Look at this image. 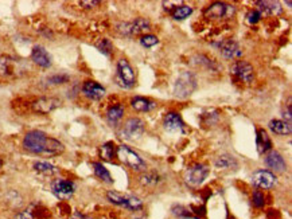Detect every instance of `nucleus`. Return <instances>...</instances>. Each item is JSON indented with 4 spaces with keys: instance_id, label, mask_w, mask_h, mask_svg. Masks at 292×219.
<instances>
[{
    "instance_id": "obj_34",
    "label": "nucleus",
    "mask_w": 292,
    "mask_h": 219,
    "mask_svg": "<svg viewBox=\"0 0 292 219\" xmlns=\"http://www.w3.org/2000/svg\"><path fill=\"white\" fill-rule=\"evenodd\" d=\"M252 202H253V205L256 206V207H263L264 203H265V201H264V195L261 194L260 191H255Z\"/></svg>"
},
{
    "instance_id": "obj_22",
    "label": "nucleus",
    "mask_w": 292,
    "mask_h": 219,
    "mask_svg": "<svg viewBox=\"0 0 292 219\" xmlns=\"http://www.w3.org/2000/svg\"><path fill=\"white\" fill-rule=\"evenodd\" d=\"M269 129H271L274 133L280 134V136L289 134L292 131L291 124L284 120H272L271 123H269Z\"/></svg>"
},
{
    "instance_id": "obj_31",
    "label": "nucleus",
    "mask_w": 292,
    "mask_h": 219,
    "mask_svg": "<svg viewBox=\"0 0 292 219\" xmlns=\"http://www.w3.org/2000/svg\"><path fill=\"white\" fill-rule=\"evenodd\" d=\"M97 47H99V50H100L103 54H105V55H109L112 51V43L111 41L107 38L101 39L100 42L97 43Z\"/></svg>"
},
{
    "instance_id": "obj_29",
    "label": "nucleus",
    "mask_w": 292,
    "mask_h": 219,
    "mask_svg": "<svg viewBox=\"0 0 292 219\" xmlns=\"http://www.w3.org/2000/svg\"><path fill=\"white\" fill-rule=\"evenodd\" d=\"M192 14V7H190V6H179L177 10L172 11V16H174V19H177V21H181V19H186L189 18L190 15Z\"/></svg>"
},
{
    "instance_id": "obj_17",
    "label": "nucleus",
    "mask_w": 292,
    "mask_h": 219,
    "mask_svg": "<svg viewBox=\"0 0 292 219\" xmlns=\"http://www.w3.org/2000/svg\"><path fill=\"white\" fill-rule=\"evenodd\" d=\"M31 58L38 66L47 67L51 66V55L46 51V49L42 46H35L31 51Z\"/></svg>"
},
{
    "instance_id": "obj_37",
    "label": "nucleus",
    "mask_w": 292,
    "mask_h": 219,
    "mask_svg": "<svg viewBox=\"0 0 292 219\" xmlns=\"http://www.w3.org/2000/svg\"><path fill=\"white\" fill-rule=\"evenodd\" d=\"M16 219H34V215H32L31 210H25V211L19 212Z\"/></svg>"
},
{
    "instance_id": "obj_4",
    "label": "nucleus",
    "mask_w": 292,
    "mask_h": 219,
    "mask_svg": "<svg viewBox=\"0 0 292 219\" xmlns=\"http://www.w3.org/2000/svg\"><path fill=\"white\" fill-rule=\"evenodd\" d=\"M146 131V125H144V121L142 118H138V117H132L125 121L123 128H121V137L127 138V140H138L143 136Z\"/></svg>"
},
{
    "instance_id": "obj_19",
    "label": "nucleus",
    "mask_w": 292,
    "mask_h": 219,
    "mask_svg": "<svg viewBox=\"0 0 292 219\" xmlns=\"http://www.w3.org/2000/svg\"><path fill=\"white\" fill-rule=\"evenodd\" d=\"M256 6H259V10L257 11L260 14L263 12L265 15L274 16V15H279L282 12V6L278 2H268V0H265V2H256Z\"/></svg>"
},
{
    "instance_id": "obj_25",
    "label": "nucleus",
    "mask_w": 292,
    "mask_h": 219,
    "mask_svg": "<svg viewBox=\"0 0 292 219\" xmlns=\"http://www.w3.org/2000/svg\"><path fill=\"white\" fill-rule=\"evenodd\" d=\"M114 155H118V147L114 145V143H105L100 147V156L104 160H112Z\"/></svg>"
},
{
    "instance_id": "obj_7",
    "label": "nucleus",
    "mask_w": 292,
    "mask_h": 219,
    "mask_svg": "<svg viewBox=\"0 0 292 219\" xmlns=\"http://www.w3.org/2000/svg\"><path fill=\"white\" fill-rule=\"evenodd\" d=\"M235 15V7L226 3L216 2L207 6L205 10V16L210 19H221V18H232Z\"/></svg>"
},
{
    "instance_id": "obj_14",
    "label": "nucleus",
    "mask_w": 292,
    "mask_h": 219,
    "mask_svg": "<svg viewBox=\"0 0 292 219\" xmlns=\"http://www.w3.org/2000/svg\"><path fill=\"white\" fill-rule=\"evenodd\" d=\"M220 49H221L222 57L226 58V59H236V58L241 57L242 54L240 45L233 39H225L224 42L221 43Z\"/></svg>"
},
{
    "instance_id": "obj_26",
    "label": "nucleus",
    "mask_w": 292,
    "mask_h": 219,
    "mask_svg": "<svg viewBox=\"0 0 292 219\" xmlns=\"http://www.w3.org/2000/svg\"><path fill=\"white\" fill-rule=\"evenodd\" d=\"M34 170H35L36 172L46 175V176H51V175H54V173L58 172V170L53 166V164H50V163H46V162L35 163V164H34Z\"/></svg>"
},
{
    "instance_id": "obj_18",
    "label": "nucleus",
    "mask_w": 292,
    "mask_h": 219,
    "mask_svg": "<svg viewBox=\"0 0 292 219\" xmlns=\"http://www.w3.org/2000/svg\"><path fill=\"white\" fill-rule=\"evenodd\" d=\"M131 106L138 112H150L153 108H157V103L146 97H135L132 98Z\"/></svg>"
},
{
    "instance_id": "obj_33",
    "label": "nucleus",
    "mask_w": 292,
    "mask_h": 219,
    "mask_svg": "<svg viewBox=\"0 0 292 219\" xmlns=\"http://www.w3.org/2000/svg\"><path fill=\"white\" fill-rule=\"evenodd\" d=\"M260 19L261 14L257 10L250 11V12H248V15H246V21H248V23H250V25H256L257 22H260Z\"/></svg>"
},
{
    "instance_id": "obj_11",
    "label": "nucleus",
    "mask_w": 292,
    "mask_h": 219,
    "mask_svg": "<svg viewBox=\"0 0 292 219\" xmlns=\"http://www.w3.org/2000/svg\"><path fill=\"white\" fill-rule=\"evenodd\" d=\"M252 182L257 188H261V190H271L275 184H276V176H275V173H272L271 171L259 170L253 173Z\"/></svg>"
},
{
    "instance_id": "obj_35",
    "label": "nucleus",
    "mask_w": 292,
    "mask_h": 219,
    "mask_svg": "<svg viewBox=\"0 0 292 219\" xmlns=\"http://www.w3.org/2000/svg\"><path fill=\"white\" fill-rule=\"evenodd\" d=\"M172 212H174L175 215L181 216V218H190V212L185 209V207H182V206H178V207H174L172 209Z\"/></svg>"
},
{
    "instance_id": "obj_9",
    "label": "nucleus",
    "mask_w": 292,
    "mask_h": 219,
    "mask_svg": "<svg viewBox=\"0 0 292 219\" xmlns=\"http://www.w3.org/2000/svg\"><path fill=\"white\" fill-rule=\"evenodd\" d=\"M163 128L170 133H186L187 128L182 120L181 114L177 112H170L164 116Z\"/></svg>"
},
{
    "instance_id": "obj_20",
    "label": "nucleus",
    "mask_w": 292,
    "mask_h": 219,
    "mask_svg": "<svg viewBox=\"0 0 292 219\" xmlns=\"http://www.w3.org/2000/svg\"><path fill=\"white\" fill-rule=\"evenodd\" d=\"M256 145H257V152L263 155V153L268 152L272 147L271 138L268 136V133L264 129H259L257 131V140H256Z\"/></svg>"
},
{
    "instance_id": "obj_2",
    "label": "nucleus",
    "mask_w": 292,
    "mask_h": 219,
    "mask_svg": "<svg viewBox=\"0 0 292 219\" xmlns=\"http://www.w3.org/2000/svg\"><path fill=\"white\" fill-rule=\"evenodd\" d=\"M197 89V78L190 71H183L175 81L174 94L178 98H187Z\"/></svg>"
},
{
    "instance_id": "obj_36",
    "label": "nucleus",
    "mask_w": 292,
    "mask_h": 219,
    "mask_svg": "<svg viewBox=\"0 0 292 219\" xmlns=\"http://www.w3.org/2000/svg\"><path fill=\"white\" fill-rule=\"evenodd\" d=\"M100 4V2H96V0H82V2H80V6H82L84 8H93L96 7V6H99Z\"/></svg>"
},
{
    "instance_id": "obj_1",
    "label": "nucleus",
    "mask_w": 292,
    "mask_h": 219,
    "mask_svg": "<svg viewBox=\"0 0 292 219\" xmlns=\"http://www.w3.org/2000/svg\"><path fill=\"white\" fill-rule=\"evenodd\" d=\"M23 147L32 153H40V155H60L65 151L64 144L55 138L49 137L42 131H31L26 133L23 138Z\"/></svg>"
},
{
    "instance_id": "obj_28",
    "label": "nucleus",
    "mask_w": 292,
    "mask_h": 219,
    "mask_svg": "<svg viewBox=\"0 0 292 219\" xmlns=\"http://www.w3.org/2000/svg\"><path fill=\"white\" fill-rule=\"evenodd\" d=\"M140 182H142L143 186L152 187V186H157L161 182V177H159V175L157 172H146L140 176Z\"/></svg>"
},
{
    "instance_id": "obj_30",
    "label": "nucleus",
    "mask_w": 292,
    "mask_h": 219,
    "mask_svg": "<svg viewBox=\"0 0 292 219\" xmlns=\"http://www.w3.org/2000/svg\"><path fill=\"white\" fill-rule=\"evenodd\" d=\"M158 42H159V39L155 35H152V34H146V35H143L140 38V43L144 47H152L155 45H158Z\"/></svg>"
},
{
    "instance_id": "obj_10",
    "label": "nucleus",
    "mask_w": 292,
    "mask_h": 219,
    "mask_svg": "<svg viewBox=\"0 0 292 219\" xmlns=\"http://www.w3.org/2000/svg\"><path fill=\"white\" fill-rule=\"evenodd\" d=\"M118 77L125 88H131L135 85V71L127 59H120L118 62Z\"/></svg>"
},
{
    "instance_id": "obj_12",
    "label": "nucleus",
    "mask_w": 292,
    "mask_h": 219,
    "mask_svg": "<svg viewBox=\"0 0 292 219\" xmlns=\"http://www.w3.org/2000/svg\"><path fill=\"white\" fill-rule=\"evenodd\" d=\"M51 190L53 194L60 199H69L71 195L74 194L75 184L70 181H65V179H57L51 184Z\"/></svg>"
},
{
    "instance_id": "obj_27",
    "label": "nucleus",
    "mask_w": 292,
    "mask_h": 219,
    "mask_svg": "<svg viewBox=\"0 0 292 219\" xmlns=\"http://www.w3.org/2000/svg\"><path fill=\"white\" fill-rule=\"evenodd\" d=\"M93 170H94V173L99 179H101L103 182H107V183H112V176L109 171L105 168V167L101 164V163H93Z\"/></svg>"
},
{
    "instance_id": "obj_8",
    "label": "nucleus",
    "mask_w": 292,
    "mask_h": 219,
    "mask_svg": "<svg viewBox=\"0 0 292 219\" xmlns=\"http://www.w3.org/2000/svg\"><path fill=\"white\" fill-rule=\"evenodd\" d=\"M230 73L235 77L239 78L240 81L246 82V84L252 82V79L255 78L253 66L246 61H236L235 64L232 65V67H230Z\"/></svg>"
},
{
    "instance_id": "obj_3",
    "label": "nucleus",
    "mask_w": 292,
    "mask_h": 219,
    "mask_svg": "<svg viewBox=\"0 0 292 219\" xmlns=\"http://www.w3.org/2000/svg\"><path fill=\"white\" fill-rule=\"evenodd\" d=\"M118 157L124 163V164H127L129 168H132V170L144 171L147 168L146 162L140 157L139 153L132 151L127 145H120V147H118Z\"/></svg>"
},
{
    "instance_id": "obj_24",
    "label": "nucleus",
    "mask_w": 292,
    "mask_h": 219,
    "mask_svg": "<svg viewBox=\"0 0 292 219\" xmlns=\"http://www.w3.org/2000/svg\"><path fill=\"white\" fill-rule=\"evenodd\" d=\"M107 198H108V201L114 203V205L123 206V207H125V209L128 207L129 196H127V195H123V194H120V192H116V191H108Z\"/></svg>"
},
{
    "instance_id": "obj_15",
    "label": "nucleus",
    "mask_w": 292,
    "mask_h": 219,
    "mask_svg": "<svg viewBox=\"0 0 292 219\" xmlns=\"http://www.w3.org/2000/svg\"><path fill=\"white\" fill-rule=\"evenodd\" d=\"M265 164L268 168L276 171V172H284L287 170V163L283 159V156L276 151H271L265 157Z\"/></svg>"
},
{
    "instance_id": "obj_6",
    "label": "nucleus",
    "mask_w": 292,
    "mask_h": 219,
    "mask_svg": "<svg viewBox=\"0 0 292 219\" xmlns=\"http://www.w3.org/2000/svg\"><path fill=\"white\" fill-rule=\"evenodd\" d=\"M209 175V168L205 164H196V166L190 167L187 172H186V183L189 184L190 187H198L205 182V179Z\"/></svg>"
},
{
    "instance_id": "obj_21",
    "label": "nucleus",
    "mask_w": 292,
    "mask_h": 219,
    "mask_svg": "<svg viewBox=\"0 0 292 219\" xmlns=\"http://www.w3.org/2000/svg\"><path fill=\"white\" fill-rule=\"evenodd\" d=\"M214 166L218 170H230V168H237L239 163H237L236 157H233L232 155H221L216 160Z\"/></svg>"
},
{
    "instance_id": "obj_16",
    "label": "nucleus",
    "mask_w": 292,
    "mask_h": 219,
    "mask_svg": "<svg viewBox=\"0 0 292 219\" xmlns=\"http://www.w3.org/2000/svg\"><path fill=\"white\" fill-rule=\"evenodd\" d=\"M82 93L90 99H100L105 95V89L94 81H86L82 85Z\"/></svg>"
},
{
    "instance_id": "obj_5",
    "label": "nucleus",
    "mask_w": 292,
    "mask_h": 219,
    "mask_svg": "<svg viewBox=\"0 0 292 219\" xmlns=\"http://www.w3.org/2000/svg\"><path fill=\"white\" fill-rule=\"evenodd\" d=\"M151 30V23L148 19L138 18L132 22H125L118 26V31L123 35H138L142 32Z\"/></svg>"
},
{
    "instance_id": "obj_39",
    "label": "nucleus",
    "mask_w": 292,
    "mask_h": 219,
    "mask_svg": "<svg viewBox=\"0 0 292 219\" xmlns=\"http://www.w3.org/2000/svg\"><path fill=\"white\" fill-rule=\"evenodd\" d=\"M73 219H88V218H86V216H84V215H81V214H74Z\"/></svg>"
},
{
    "instance_id": "obj_38",
    "label": "nucleus",
    "mask_w": 292,
    "mask_h": 219,
    "mask_svg": "<svg viewBox=\"0 0 292 219\" xmlns=\"http://www.w3.org/2000/svg\"><path fill=\"white\" fill-rule=\"evenodd\" d=\"M283 116H284V118L285 120L284 121H287V123H289V124H291V104H288V105H287V112H284V114H283Z\"/></svg>"
},
{
    "instance_id": "obj_23",
    "label": "nucleus",
    "mask_w": 292,
    "mask_h": 219,
    "mask_svg": "<svg viewBox=\"0 0 292 219\" xmlns=\"http://www.w3.org/2000/svg\"><path fill=\"white\" fill-rule=\"evenodd\" d=\"M123 114H124V106L121 104H118V105L112 106L111 109L108 110L107 118L111 124H116L123 118Z\"/></svg>"
},
{
    "instance_id": "obj_32",
    "label": "nucleus",
    "mask_w": 292,
    "mask_h": 219,
    "mask_svg": "<svg viewBox=\"0 0 292 219\" xmlns=\"http://www.w3.org/2000/svg\"><path fill=\"white\" fill-rule=\"evenodd\" d=\"M47 81L53 84V85H61V84H65V82L69 81V77L65 74H57V75H51Z\"/></svg>"
},
{
    "instance_id": "obj_13",
    "label": "nucleus",
    "mask_w": 292,
    "mask_h": 219,
    "mask_svg": "<svg viewBox=\"0 0 292 219\" xmlns=\"http://www.w3.org/2000/svg\"><path fill=\"white\" fill-rule=\"evenodd\" d=\"M61 105V99L54 98V97H42V98L36 99L35 103L32 104V110L36 113H50L54 109H57Z\"/></svg>"
}]
</instances>
